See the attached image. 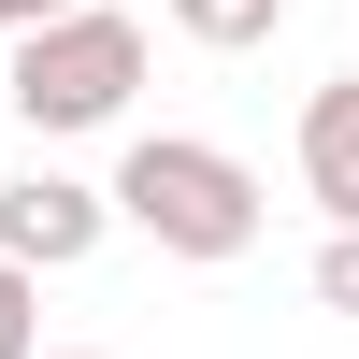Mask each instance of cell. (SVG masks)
I'll return each instance as SVG.
<instances>
[{"instance_id": "6da1fadb", "label": "cell", "mask_w": 359, "mask_h": 359, "mask_svg": "<svg viewBox=\"0 0 359 359\" xmlns=\"http://www.w3.org/2000/svg\"><path fill=\"white\" fill-rule=\"evenodd\" d=\"M101 201H115V230H144L158 259H245L259 216H273V187H259L230 144H201V130H144Z\"/></svg>"}, {"instance_id": "7a4b0ae2", "label": "cell", "mask_w": 359, "mask_h": 359, "mask_svg": "<svg viewBox=\"0 0 359 359\" xmlns=\"http://www.w3.org/2000/svg\"><path fill=\"white\" fill-rule=\"evenodd\" d=\"M130 86H144V15L72 0V15L15 29V57H0V130H43V144L115 130V115H130Z\"/></svg>"}, {"instance_id": "3957f363", "label": "cell", "mask_w": 359, "mask_h": 359, "mask_svg": "<svg viewBox=\"0 0 359 359\" xmlns=\"http://www.w3.org/2000/svg\"><path fill=\"white\" fill-rule=\"evenodd\" d=\"M101 230H115V201L86 172H15L0 187V259L15 273H72V259H101Z\"/></svg>"}, {"instance_id": "277c9868", "label": "cell", "mask_w": 359, "mask_h": 359, "mask_svg": "<svg viewBox=\"0 0 359 359\" xmlns=\"http://www.w3.org/2000/svg\"><path fill=\"white\" fill-rule=\"evenodd\" d=\"M302 187H316L331 230H359V72H331L302 101Z\"/></svg>"}, {"instance_id": "5b68a950", "label": "cell", "mask_w": 359, "mask_h": 359, "mask_svg": "<svg viewBox=\"0 0 359 359\" xmlns=\"http://www.w3.org/2000/svg\"><path fill=\"white\" fill-rule=\"evenodd\" d=\"M172 29L216 43V57H245V43H273V29H287V0H172Z\"/></svg>"}, {"instance_id": "8992f818", "label": "cell", "mask_w": 359, "mask_h": 359, "mask_svg": "<svg viewBox=\"0 0 359 359\" xmlns=\"http://www.w3.org/2000/svg\"><path fill=\"white\" fill-rule=\"evenodd\" d=\"M29 345H43V273L0 259V359H29Z\"/></svg>"}, {"instance_id": "52a82bcc", "label": "cell", "mask_w": 359, "mask_h": 359, "mask_svg": "<svg viewBox=\"0 0 359 359\" xmlns=\"http://www.w3.org/2000/svg\"><path fill=\"white\" fill-rule=\"evenodd\" d=\"M316 302L359 316V230H331V245H316Z\"/></svg>"}, {"instance_id": "ba28073f", "label": "cell", "mask_w": 359, "mask_h": 359, "mask_svg": "<svg viewBox=\"0 0 359 359\" xmlns=\"http://www.w3.org/2000/svg\"><path fill=\"white\" fill-rule=\"evenodd\" d=\"M43 15H72V0H0V43H15V29H43Z\"/></svg>"}, {"instance_id": "9c48e42d", "label": "cell", "mask_w": 359, "mask_h": 359, "mask_svg": "<svg viewBox=\"0 0 359 359\" xmlns=\"http://www.w3.org/2000/svg\"><path fill=\"white\" fill-rule=\"evenodd\" d=\"M29 359H101V345H29Z\"/></svg>"}]
</instances>
